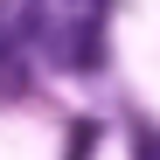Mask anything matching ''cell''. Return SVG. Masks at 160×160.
<instances>
[{"instance_id": "obj_1", "label": "cell", "mask_w": 160, "mask_h": 160, "mask_svg": "<svg viewBox=\"0 0 160 160\" xmlns=\"http://www.w3.org/2000/svg\"><path fill=\"white\" fill-rule=\"evenodd\" d=\"M91 139H98V125H91V118H77V132H70V160H84Z\"/></svg>"}]
</instances>
